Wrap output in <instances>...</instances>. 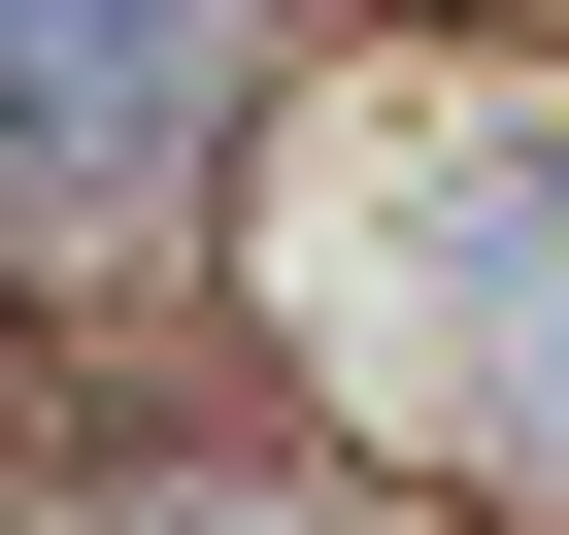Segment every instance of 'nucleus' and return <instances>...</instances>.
Wrapping results in <instances>:
<instances>
[{
  "label": "nucleus",
  "mask_w": 569,
  "mask_h": 535,
  "mask_svg": "<svg viewBox=\"0 0 569 535\" xmlns=\"http://www.w3.org/2000/svg\"><path fill=\"white\" fill-rule=\"evenodd\" d=\"M234 68H268V0H0V234H134L201 134H234Z\"/></svg>",
  "instance_id": "nucleus-1"
},
{
  "label": "nucleus",
  "mask_w": 569,
  "mask_h": 535,
  "mask_svg": "<svg viewBox=\"0 0 569 535\" xmlns=\"http://www.w3.org/2000/svg\"><path fill=\"white\" fill-rule=\"evenodd\" d=\"M536 268H502V435H569V201H502Z\"/></svg>",
  "instance_id": "nucleus-2"
},
{
  "label": "nucleus",
  "mask_w": 569,
  "mask_h": 535,
  "mask_svg": "<svg viewBox=\"0 0 569 535\" xmlns=\"http://www.w3.org/2000/svg\"><path fill=\"white\" fill-rule=\"evenodd\" d=\"M201 535H268V502H234V468H201Z\"/></svg>",
  "instance_id": "nucleus-3"
}]
</instances>
